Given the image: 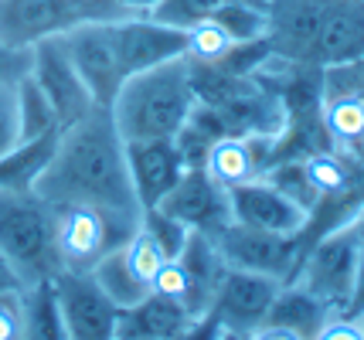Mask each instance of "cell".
Masks as SVG:
<instances>
[{
	"label": "cell",
	"mask_w": 364,
	"mask_h": 340,
	"mask_svg": "<svg viewBox=\"0 0 364 340\" xmlns=\"http://www.w3.org/2000/svg\"><path fill=\"white\" fill-rule=\"evenodd\" d=\"M31 194L45 204H95L140 218L143 208L129 177L127 143L109 109L99 106L58 133L55 153L34 180Z\"/></svg>",
	"instance_id": "6da1fadb"
},
{
	"label": "cell",
	"mask_w": 364,
	"mask_h": 340,
	"mask_svg": "<svg viewBox=\"0 0 364 340\" xmlns=\"http://www.w3.org/2000/svg\"><path fill=\"white\" fill-rule=\"evenodd\" d=\"M194 85L191 62L174 58L164 65L143 68L127 75L116 99L109 102V116L123 143L133 140H174L194 109Z\"/></svg>",
	"instance_id": "7a4b0ae2"
},
{
	"label": "cell",
	"mask_w": 364,
	"mask_h": 340,
	"mask_svg": "<svg viewBox=\"0 0 364 340\" xmlns=\"http://www.w3.org/2000/svg\"><path fill=\"white\" fill-rule=\"evenodd\" d=\"M361 245H364V211L306 238L300 265L293 273V283H300L303 290L320 296L331 309L348 313L350 292H354V275H358V259H361Z\"/></svg>",
	"instance_id": "3957f363"
},
{
	"label": "cell",
	"mask_w": 364,
	"mask_h": 340,
	"mask_svg": "<svg viewBox=\"0 0 364 340\" xmlns=\"http://www.w3.org/2000/svg\"><path fill=\"white\" fill-rule=\"evenodd\" d=\"M48 211H51L58 269H75V273H89L106 252L119 248L140 228L136 214L95 204H48Z\"/></svg>",
	"instance_id": "277c9868"
},
{
	"label": "cell",
	"mask_w": 364,
	"mask_h": 340,
	"mask_svg": "<svg viewBox=\"0 0 364 340\" xmlns=\"http://www.w3.org/2000/svg\"><path fill=\"white\" fill-rule=\"evenodd\" d=\"M0 252L14 262L24 286L58 273L51 211L34 194L0 191Z\"/></svg>",
	"instance_id": "5b68a950"
},
{
	"label": "cell",
	"mask_w": 364,
	"mask_h": 340,
	"mask_svg": "<svg viewBox=\"0 0 364 340\" xmlns=\"http://www.w3.org/2000/svg\"><path fill=\"white\" fill-rule=\"evenodd\" d=\"M279 279L228 265L194 337H252L269 313Z\"/></svg>",
	"instance_id": "8992f818"
},
{
	"label": "cell",
	"mask_w": 364,
	"mask_h": 340,
	"mask_svg": "<svg viewBox=\"0 0 364 340\" xmlns=\"http://www.w3.org/2000/svg\"><path fill=\"white\" fill-rule=\"evenodd\" d=\"M62 41L72 65L79 68L82 82L89 85L95 106L109 109L119 85L127 82V68H123L119 45H116V24H109V21H79V24L65 28Z\"/></svg>",
	"instance_id": "52a82bcc"
},
{
	"label": "cell",
	"mask_w": 364,
	"mask_h": 340,
	"mask_svg": "<svg viewBox=\"0 0 364 340\" xmlns=\"http://www.w3.org/2000/svg\"><path fill=\"white\" fill-rule=\"evenodd\" d=\"M218 252H222L225 265H235V269H249V273H262L272 275L279 283H289L296 265H300L303 235H276V231H259V228H245L238 221L228 225L211 235Z\"/></svg>",
	"instance_id": "ba28073f"
},
{
	"label": "cell",
	"mask_w": 364,
	"mask_h": 340,
	"mask_svg": "<svg viewBox=\"0 0 364 340\" xmlns=\"http://www.w3.org/2000/svg\"><path fill=\"white\" fill-rule=\"evenodd\" d=\"M31 79L41 85V92L48 96V102L55 106V116H58V123L65 126H72V123H79L82 116H89L95 106L92 92H89V85L82 82L79 68L72 65V58H68V51H65V41L62 34H51V38H41L38 45L31 48Z\"/></svg>",
	"instance_id": "9c48e42d"
},
{
	"label": "cell",
	"mask_w": 364,
	"mask_h": 340,
	"mask_svg": "<svg viewBox=\"0 0 364 340\" xmlns=\"http://www.w3.org/2000/svg\"><path fill=\"white\" fill-rule=\"evenodd\" d=\"M58 309H62L65 337L72 340H109L116 330L119 307L102 292V286L92 279V273L58 269L51 275Z\"/></svg>",
	"instance_id": "30bf717a"
},
{
	"label": "cell",
	"mask_w": 364,
	"mask_h": 340,
	"mask_svg": "<svg viewBox=\"0 0 364 340\" xmlns=\"http://www.w3.org/2000/svg\"><path fill=\"white\" fill-rule=\"evenodd\" d=\"M154 208L171 214L174 221H181L191 231H205V235H218L232 221L228 187H222L215 177H208L205 167H188L181 180Z\"/></svg>",
	"instance_id": "8fae6325"
},
{
	"label": "cell",
	"mask_w": 364,
	"mask_h": 340,
	"mask_svg": "<svg viewBox=\"0 0 364 340\" xmlns=\"http://www.w3.org/2000/svg\"><path fill=\"white\" fill-rule=\"evenodd\" d=\"M306 62L320 72L364 65V0H323Z\"/></svg>",
	"instance_id": "7c38bea8"
},
{
	"label": "cell",
	"mask_w": 364,
	"mask_h": 340,
	"mask_svg": "<svg viewBox=\"0 0 364 340\" xmlns=\"http://www.w3.org/2000/svg\"><path fill=\"white\" fill-rule=\"evenodd\" d=\"M228 204H232V221L245 228L276 231V235H303L310 228V211L283 194L269 177L228 187Z\"/></svg>",
	"instance_id": "4fadbf2b"
},
{
	"label": "cell",
	"mask_w": 364,
	"mask_h": 340,
	"mask_svg": "<svg viewBox=\"0 0 364 340\" xmlns=\"http://www.w3.org/2000/svg\"><path fill=\"white\" fill-rule=\"evenodd\" d=\"M116 45H119V58H123L127 75H133L143 68L184 58L188 31L174 28V24H164L150 14H129L123 21H116Z\"/></svg>",
	"instance_id": "5bb4252c"
},
{
	"label": "cell",
	"mask_w": 364,
	"mask_h": 340,
	"mask_svg": "<svg viewBox=\"0 0 364 340\" xmlns=\"http://www.w3.org/2000/svg\"><path fill=\"white\" fill-rule=\"evenodd\" d=\"M276 140L279 136H262V133H225L205 150L201 167L222 187L255 180L276 160Z\"/></svg>",
	"instance_id": "9a60e30c"
},
{
	"label": "cell",
	"mask_w": 364,
	"mask_h": 340,
	"mask_svg": "<svg viewBox=\"0 0 364 340\" xmlns=\"http://www.w3.org/2000/svg\"><path fill=\"white\" fill-rule=\"evenodd\" d=\"M127 163L143 211L154 208L188 170V160L174 140H133L127 143Z\"/></svg>",
	"instance_id": "2e32d148"
},
{
	"label": "cell",
	"mask_w": 364,
	"mask_h": 340,
	"mask_svg": "<svg viewBox=\"0 0 364 340\" xmlns=\"http://www.w3.org/2000/svg\"><path fill=\"white\" fill-rule=\"evenodd\" d=\"M337 313L331 309L320 296H314L310 290H303L300 283H279V290L272 296L269 313L259 324L252 337L259 340H303V337H317V330L323 327V320Z\"/></svg>",
	"instance_id": "e0dca14e"
},
{
	"label": "cell",
	"mask_w": 364,
	"mask_h": 340,
	"mask_svg": "<svg viewBox=\"0 0 364 340\" xmlns=\"http://www.w3.org/2000/svg\"><path fill=\"white\" fill-rule=\"evenodd\" d=\"M72 21L65 0H0V45L31 51L41 38L62 34Z\"/></svg>",
	"instance_id": "ac0fdd59"
},
{
	"label": "cell",
	"mask_w": 364,
	"mask_h": 340,
	"mask_svg": "<svg viewBox=\"0 0 364 340\" xmlns=\"http://www.w3.org/2000/svg\"><path fill=\"white\" fill-rule=\"evenodd\" d=\"M198 317L184 309L181 303L150 292L146 300H140L136 307L119 309L116 317V330L112 337L127 340H174V337H194L198 330Z\"/></svg>",
	"instance_id": "d6986e66"
},
{
	"label": "cell",
	"mask_w": 364,
	"mask_h": 340,
	"mask_svg": "<svg viewBox=\"0 0 364 340\" xmlns=\"http://www.w3.org/2000/svg\"><path fill=\"white\" fill-rule=\"evenodd\" d=\"M58 133H45V136H38V140H21L14 150L0 153V191L31 194L34 180L41 177L45 163L51 160V153H55Z\"/></svg>",
	"instance_id": "ffe728a7"
},
{
	"label": "cell",
	"mask_w": 364,
	"mask_h": 340,
	"mask_svg": "<svg viewBox=\"0 0 364 340\" xmlns=\"http://www.w3.org/2000/svg\"><path fill=\"white\" fill-rule=\"evenodd\" d=\"M320 126L333 150L348 153L364 133V92H323L320 102Z\"/></svg>",
	"instance_id": "44dd1931"
},
{
	"label": "cell",
	"mask_w": 364,
	"mask_h": 340,
	"mask_svg": "<svg viewBox=\"0 0 364 340\" xmlns=\"http://www.w3.org/2000/svg\"><path fill=\"white\" fill-rule=\"evenodd\" d=\"M89 273H92V279L102 286V292H106V296H109L119 309L136 307L140 300H146V296H150V286H146L140 275L133 273V265H129L123 245H119V248H112V252H106V256H102V259L89 269Z\"/></svg>",
	"instance_id": "7402d4cb"
},
{
	"label": "cell",
	"mask_w": 364,
	"mask_h": 340,
	"mask_svg": "<svg viewBox=\"0 0 364 340\" xmlns=\"http://www.w3.org/2000/svg\"><path fill=\"white\" fill-rule=\"evenodd\" d=\"M24 337H34V340L65 337L62 309H58V296H55L51 275L24 286Z\"/></svg>",
	"instance_id": "603a6c76"
},
{
	"label": "cell",
	"mask_w": 364,
	"mask_h": 340,
	"mask_svg": "<svg viewBox=\"0 0 364 340\" xmlns=\"http://www.w3.org/2000/svg\"><path fill=\"white\" fill-rule=\"evenodd\" d=\"M17 119H21V140H38L45 133L62 130L55 106L48 102L41 85L31 79V72L17 79Z\"/></svg>",
	"instance_id": "cb8c5ba5"
},
{
	"label": "cell",
	"mask_w": 364,
	"mask_h": 340,
	"mask_svg": "<svg viewBox=\"0 0 364 340\" xmlns=\"http://www.w3.org/2000/svg\"><path fill=\"white\" fill-rule=\"evenodd\" d=\"M232 48H235V41L228 38V31H225L215 17H205V21H198V24L188 28V48H184V58H188V62L215 65V62H222Z\"/></svg>",
	"instance_id": "d4e9b609"
},
{
	"label": "cell",
	"mask_w": 364,
	"mask_h": 340,
	"mask_svg": "<svg viewBox=\"0 0 364 340\" xmlns=\"http://www.w3.org/2000/svg\"><path fill=\"white\" fill-rule=\"evenodd\" d=\"M235 4V0H160L157 7L150 11V17H157L164 24H174V28H184L188 31L191 24L205 21V17H215L222 7Z\"/></svg>",
	"instance_id": "484cf974"
},
{
	"label": "cell",
	"mask_w": 364,
	"mask_h": 340,
	"mask_svg": "<svg viewBox=\"0 0 364 340\" xmlns=\"http://www.w3.org/2000/svg\"><path fill=\"white\" fill-rule=\"evenodd\" d=\"M140 228L143 231H150V238L164 248V256L167 259H177L181 256V248H184V242H188V231L191 228H184L181 221H174L171 214H164L160 208H146L140 214Z\"/></svg>",
	"instance_id": "4316f807"
},
{
	"label": "cell",
	"mask_w": 364,
	"mask_h": 340,
	"mask_svg": "<svg viewBox=\"0 0 364 340\" xmlns=\"http://www.w3.org/2000/svg\"><path fill=\"white\" fill-rule=\"evenodd\" d=\"M123 252H127L129 265H133V273L140 275L146 286H150V279L157 275L160 265L167 262L164 248H160V245L150 238V231H143V228H136V231L129 235L127 242H123Z\"/></svg>",
	"instance_id": "83f0119b"
},
{
	"label": "cell",
	"mask_w": 364,
	"mask_h": 340,
	"mask_svg": "<svg viewBox=\"0 0 364 340\" xmlns=\"http://www.w3.org/2000/svg\"><path fill=\"white\" fill-rule=\"evenodd\" d=\"M21 143V119H17V82H0V153Z\"/></svg>",
	"instance_id": "f1b7e54d"
},
{
	"label": "cell",
	"mask_w": 364,
	"mask_h": 340,
	"mask_svg": "<svg viewBox=\"0 0 364 340\" xmlns=\"http://www.w3.org/2000/svg\"><path fill=\"white\" fill-rule=\"evenodd\" d=\"M65 4H68L75 24L79 21H109V24H116V21L129 17L123 0H65Z\"/></svg>",
	"instance_id": "f546056e"
},
{
	"label": "cell",
	"mask_w": 364,
	"mask_h": 340,
	"mask_svg": "<svg viewBox=\"0 0 364 340\" xmlns=\"http://www.w3.org/2000/svg\"><path fill=\"white\" fill-rule=\"evenodd\" d=\"M24 337V290L0 292V340Z\"/></svg>",
	"instance_id": "4dcf8cb0"
},
{
	"label": "cell",
	"mask_w": 364,
	"mask_h": 340,
	"mask_svg": "<svg viewBox=\"0 0 364 340\" xmlns=\"http://www.w3.org/2000/svg\"><path fill=\"white\" fill-rule=\"evenodd\" d=\"M317 337L320 340H364V334L354 313H331L323 320V327L317 330Z\"/></svg>",
	"instance_id": "1f68e13d"
},
{
	"label": "cell",
	"mask_w": 364,
	"mask_h": 340,
	"mask_svg": "<svg viewBox=\"0 0 364 340\" xmlns=\"http://www.w3.org/2000/svg\"><path fill=\"white\" fill-rule=\"evenodd\" d=\"M28 68H31V51L0 45V82H17L21 75H28Z\"/></svg>",
	"instance_id": "d6a6232c"
},
{
	"label": "cell",
	"mask_w": 364,
	"mask_h": 340,
	"mask_svg": "<svg viewBox=\"0 0 364 340\" xmlns=\"http://www.w3.org/2000/svg\"><path fill=\"white\" fill-rule=\"evenodd\" d=\"M7 290H24V279L14 269V262L0 252V292H7Z\"/></svg>",
	"instance_id": "836d02e7"
},
{
	"label": "cell",
	"mask_w": 364,
	"mask_h": 340,
	"mask_svg": "<svg viewBox=\"0 0 364 340\" xmlns=\"http://www.w3.org/2000/svg\"><path fill=\"white\" fill-rule=\"evenodd\" d=\"M364 309V245H361V259H358V275H354V292H350L348 313H361Z\"/></svg>",
	"instance_id": "e575fe53"
},
{
	"label": "cell",
	"mask_w": 364,
	"mask_h": 340,
	"mask_svg": "<svg viewBox=\"0 0 364 340\" xmlns=\"http://www.w3.org/2000/svg\"><path fill=\"white\" fill-rule=\"evenodd\" d=\"M157 4L160 0H123V7H127L129 14H150Z\"/></svg>",
	"instance_id": "d590c367"
},
{
	"label": "cell",
	"mask_w": 364,
	"mask_h": 340,
	"mask_svg": "<svg viewBox=\"0 0 364 340\" xmlns=\"http://www.w3.org/2000/svg\"><path fill=\"white\" fill-rule=\"evenodd\" d=\"M350 157H354V160H358V163L364 167V133H361V140L354 143V150H350Z\"/></svg>",
	"instance_id": "8d00e7d4"
},
{
	"label": "cell",
	"mask_w": 364,
	"mask_h": 340,
	"mask_svg": "<svg viewBox=\"0 0 364 340\" xmlns=\"http://www.w3.org/2000/svg\"><path fill=\"white\" fill-rule=\"evenodd\" d=\"M354 317H358V324H361V334H364V309H361V313H354Z\"/></svg>",
	"instance_id": "74e56055"
}]
</instances>
